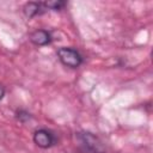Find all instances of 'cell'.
I'll return each mask as SVG.
<instances>
[{
	"instance_id": "cell-1",
	"label": "cell",
	"mask_w": 153,
	"mask_h": 153,
	"mask_svg": "<svg viewBox=\"0 0 153 153\" xmlns=\"http://www.w3.org/2000/svg\"><path fill=\"white\" fill-rule=\"evenodd\" d=\"M76 139L80 143L82 153H104V146L99 137L88 131H81L76 134Z\"/></svg>"
},
{
	"instance_id": "cell-2",
	"label": "cell",
	"mask_w": 153,
	"mask_h": 153,
	"mask_svg": "<svg viewBox=\"0 0 153 153\" xmlns=\"http://www.w3.org/2000/svg\"><path fill=\"white\" fill-rule=\"evenodd\" d=\"M56 54L61 63L69 68H78L82 63V56L80 53L71 47H61L57 49Z\"/></svg>"
},
{
	"instance_id": "cell-3",
	"label": "cell",
	"mask_w": 153,
	"mask_h": 153,
	"mask_svg": "<svg viewBox=\"0 0 153 153\" xmlns=\"http://www.w3.org/2000/svg\"><path fill=\"white\" fill-rule=\"evenodd\" d=\"M33 142L41 148H50L56 143L55 135L48 129H38L33 133Z\"/></svg>"
},
{
	"instance_id": "cell-4",
	"label": "cell",
	"mask_w": 153,
	"mask_h": 153,
	"mask_svg": "<svg viewBox=\"0 0 153 153\" xmlns=\"http://www.w3.org/2000/svg\"><path fill=\"white\" fill-rule=\"evenodd\" d=\"M30 41L35 45L43 47L51 42V33L43 29H37L33 32L30 33Z\"/></svg>"
},
{
	"instance_id": "cell-5",
	"label": "cell",
	"mask_w": 153,
	"mask_h": 153,
	"mask_svg": "<svg viewBox=\"0 0 153 153\" xmlns=\"http://www.w3.org/2000/svg\"><path fill=\"white\" fill-rule=\"evenodd\" d=\"M45 11V7L43 2H36V1H29L23 6V12L26 18H33L36 16L42 14Z\"/></svg>"
},
{
	"instance_id": "cell-6",
	"label": "cell",
	"mask_w": 153,
	"mask_h": 153,
	"mask_svg": "<svg viewBox=\"0 0 153 153\" xmlns=\"http://www.w3.org/2000/svg\"><path fill=\"white\" fill-rule=\"evenodd\" d=\"M45 10H54V11H60L66 6V1H61V0H53V1H45L43 2Z\"/></svg>"
},
{
	"instance_id": "cell-7",
	"label": "cell",
	"mask_w": 153,
	"mask_h": 153,
	"mask_svg": "<svg viewBox=\"0 0 153 153\" xmlns=\"http://www.w3.org/2000/svg\"><path fill=\"white\" fill-rule=\"evenodd\" d=\"M16 117H17V120L19 121V122H26V121H29L30 118H31V115L27 112V111H25V110H23V109H20V110H17L16 111Z\"/></svg>"
},
{
	"instance_id": "cell-8",
	"label": "cell",
	"mask_w": 153,
	"mask_h": 153,
	"mask_svg": "<svg viewBox=\"0 0 153 153\" xmlns=\"http://www.w3.org/2000/svg\"><path fill=\"white\" fill-rule=\"evenodd\" d=\"M4 96H5V90H4V87L0 85V100L4 98Z\"/></svg>"
}]
</instances>
